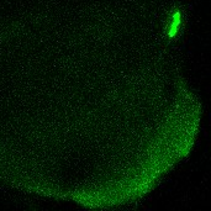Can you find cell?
I'll list each match as a JSON object with an SVG mask.
<instances>
[{
  "label": "cell",
  "mask_w": 211,
  "mask_h": 211,
  "mask_svg": "<svg viewBox=\"0 0 211 211\" xmlns=\"http://www.w3.org/2000/svg\"><path fill=\"white\" fill-rule=\"evenodd\" d=\"M180 24H182V14H180V11H175L172 15V19L168 25V36L171 38L177 36V33L179 32V29H180Z\"/></svg>",
  "instance_id": "obj_1"
}]
</instances>
